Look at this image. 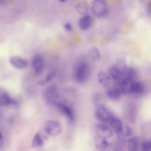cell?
<instances>
[{
    "mask_svg": "<svg viewBox=\"0 0 151 151\" xmlns=\"http://www.w3.org/2000/svg\"><path fill=\"white\" fill-rule=\"evenodd\" d=\"M133 80L123 79L118 83L122 93L128 94L131 93Z\"/></svg>",
    "mask_w": 151,
    "mask_h": 151,
    "instance_id": "cell-16",
    "label": "cell"
},
{
    "mask_svg": "<svg viewBox=\"0 0 151 151\" xmlns=\"http://www.w3.org/2000/svg\"><path fill=\"white\" fill-rule=\"evenodd\" d=\"M57 89L54 85L48 86L45 90L43 96L45 100L48 102L55 104V100L57 96Z\"/></svg>",
    "mask_w": 151,
    "mask_h": 151,
    "instance_id": "cell-6",
    "label": "cell"
},
{
    "mask_svg": "<svg viewBox=\"0 0 151 151\" xmlns=\"http://www.w3.org/2000/svg\"><path fill=\"white\" fill-rule=\"evenodd\" d=\"M110 128L116 134H120L123 129L121 121L119 119L114 117L108 123Z\"/></svg>",
    "mask_w": 151,
    "mask_h": 151,
    "instance_id": "cell-11",
    "label": "cell"
},
{
    "mask_svg": "<svg viewBox=\"0 0 151 151\" xmlns=\"http://www.w3.org/2000/svg\"><path fill=\"white\" fill-rule=\"evenodd\" d=\"M31 65L37 75H40L42 73L44 67V61L41 55L37 54L35 55L32 59Z\"/></svg>",
    "mask_w": 151,
    "mask_h": 151,
    "instance_id": "cell-7",
    "label": "cell"
},
{
    "mask_svg": "<svg viewBox=\"0 0 151 151\" xmlns=\"http://www.w3.org/2000/svg\"><path fill=\"white\" fill-rule=\"evenodd\" d=\"M94 131L97 136L106 139L111 137L112 131L109 127L100 124H96L94 127Z\"/></svg>",
    "mask_w": 151,
    "mask_h": 151,
    "instance_id": "cell-5",
    "label": "cell"
},
{
    "mask_svg": "<svg viewBox=\"0 0 151 151\" xmlns=\"http://www.w3.org/2000/svg\"><path fill=\"white\" fill-rule=\"evenodd\" d=\"M2 138V135L1 133L0 132V140Z\"/></svg>",
    "mask_w": 151,
    "mask_h": 151,
    "instance_id": "cell-29",
    "label": "cell"
},
{
    "mask_svg": "<svg viewBox=\"0 0 151 151\" xmlns=\"http://www.w3.org/2000/svg\"><path fill=\"white\" fill-rule=\"evenodd\" d=\"M88 55L90 58L94 61H98L101 57L99 50L96 47H92L90 49L88 52Z\"/></svg>",
    "mask_w": 151,
    "mask_h": 151,
    "instance_id": "cell-22",
    "label": "cell"
},
{
    "mask_svg": "<svg viewBox=\"0 0 151 151\" xmlns=\"http://www.w3.org/2000/svg\"><path fill=\"white\" fill-rule=\"evenodd\" d=\"M98 81L103 86L107 87L110 85L111 78L108 74L103 71H101L97 75Z\"/></svg>",
    "mask_w": 151,
    "mask_h": 151,
    "instance_id": "cell-17",
    "label": "cell"
},
{
    "mask_svg": "<svg viewBox=\"0 0 151 151\" xmlns=\"http://www.w3.org/2000/svg\"><path fill=\"white\" fill-rule=\"evenodd\" d=\"M14 104H15V102L12 99L7 92L0 87V105L6 106Z\"/></svg>",
    "mask_w": 151,
    "mask_h": 151,
    "instance_id": "cell-9",
    "label": "cell"
},
{
    "mask_svg": "<svg viewBox=\"0 0 151 151\" xmlns=\"http://www.w3.org/2000/svg\"><path fill=\"white\" fill-rule=\"evenodd\" d=\"M93 23L92 18L89 15H84L81 17L79 21V26L83 30H86L91 28Z\"/></svg>",
    "mask_w": 151,
    "mask_h": 151,
    "instance_id": "cell-15",
    "label": "cell"
},
{
    "mask_svg": "<svg viewBox=\"0 0 151 151\" xmlns=\"http://www.w3.org/2000/svg\"><path fill=\"white\" fill-rule=\"evenodd\" d=\"M94 142L96 147L98 149L104 151L108 147V143L106 139L97 136L94 138Z\"/></svg>",
    "mask_w": 151,
    "mask_h": 151,
    "instance_id": "cell-18",
    "label": "cell"
},
{
    "mask_svg": "<svg viewBox=\"0 0 151 151\" xmlns=\"http://www.w3.org/2000/svg\"><path fill=\"white\" fill-rule=\"evenodd\" d=\"M142 151H151V141L150 140L144 142L141 147Z\"/></svg>",
    "mask_w": 151,
    "mask_h": 151,
    "instance_id": "cell-25",
    "label": "cell"
},
{
    "mask_svg": "<svg viewBox=\"0 0 151 151\" xmlns=\"http://www.w3.org/2000/svg\"><path fill=\"white\" fill-rule=\"evenodd\" d=\"M95 114L98 119L104 122L109 123L114 117L111 111L104 106L98 107Z\"/></svg>",
    "mask_w": 151,
    "mask_h": 151,
    "instance_id": "cell-3",
    "label": "cell"
},
{
    "mask_svg": "<svg viewBox=\"0 0 151 151\" xmlns=\"http://www.w3.org/2000/svg\"><path fill=\"white\" fill-rule=\"evenodd\" d=\"M138 141L136 137H131L129 139L127 143V149L129 151H137Z\"/></svg>",
    "mask_w": 151,
    "mask_h": 151,
    "instance_id": "cell-23",
    "label": "cell"
},
{
    "mask_svg": "<svg viewBox=\"0 0 151 151\" xmlns=\"http://www.w3.org/2000/svg\"><path fill=\"white\" fill-rule=\"evenodd\" d=\"M52 76L50 74L47 75L46 76L39 82V84L41 86L45 85L49 82L52 79Z\"/></svg>",
    "mask_w": 151,
    "mask_h": 151,
    "instance_id": "cell-26",
    "label": "cell"
},
{
    "mask_svg": "<svg viewBox=\"0 0 151 151\" xmlns=\"http://www.w3.org/2000/svg\"><path fill=\"white\" fill-rule=\"evenodd\" d=\"M91 9L93 14L98 17H103L108 14L109 9L106 2L102 0H96L92 3Z\"/></svg>",
    "mask_w": 151,
    "mask_h": 151,
    "instance_id": "cell-2",
    "label": "cell"
},
{
    "mask_svg": "<svg viewBox=\"0 0 151 151\" xmlns=\"http://www.w3.org/2000/svg\"><path fill=\"white\" fill-rule=\"evenodd\" d=\"M43 143V140L40 134L39 133H37L32 141V147L35 148L39 147L42 146Z\"/></svg>",
    "mask_w": 151,
    "mask_h": 151,
    "instance_id": "cell-24",
    "label": "cell"
},
{
    "mask_svg": "<svg viewBox=\"0 0 151 151\" xmlns=\"http://www.w3.org/2000/svg\"><path fill=\"white\" fill-rule=\"evenodd\" d=\"M45 129L48 134L52 136H55L61 132V128L60 124L58 122L50 120L46 123Z\"/></svg>",
    "mask_w": 151,
    "mask_h": 151,
    "instance_id": "cell-4",
    "label": "cell"
},
{
    "mask_svg": "<svg viewBox=\"0 0 151 151\" xmlns=\"http://www.w3.org/2000/svg\"><path fill=\"white\" fill-rule=\"evenodd\" d=\"M9 61L13 66L19 69L26 68L28 65V62L26 60L18 56H14L11 57Z\"/></svg>",
    "mask_w": 151,
    "mask_h": 151,
    "instance_id": "cell-10",
    "label": "cell"
},
{
    "mask_svg": "<svg viewBox=\"0 0 151 151\" xmlns=\"http://www.w3.org/2000/svg\"><path fill=\"white\" fill-rule=\"evenodd\" d=\"M61 111L68 118L70 122H73L74 119V116L73 110L69 106L60 103L56 102L55 104Z\"/></svg>",
    "mask_w": 151,
    "mask_h": 151,
    "instance_id": "cell-12",
    "label": "cell"
},
{
    "mask_svg": "<svg viewBox=\"0 0 151 151\" xmlns=\"http://www.w3.org/2000/svg\"><path fill=\"white\" fill-rule=\"evenodd\" d=\"M144 91V87L141 83L139 81H133L132 85L131 93L141 94Z\"/></svg>",
    "mask_w": 151,
    "mask_h": 151,
    "instance_id": "cell-21",
    "label": "cell"
},
{
    "mask_svg": "<svg viewBox=\"0 0 151 151\" xmlns=\"http://www.w3.org/2000/svg\"><path fill=\"white\" fill-rule=\"evenodd\" d=\"M136 74V71L134 68L125 65L122 69L121 81L123 79L133 80Z\"/></svg>",
    "mask_w": 151,
    "mask_h": 151,
    "instance_id": "cell-14",
    "label": "cell"
},
{
    "mask_svg": "<svg viewBox=\"0 0 151 151\" xmlns=\"http://www.w3.org/2000/svg\"><path fill=\"white\" fill-rule=\"evenodd\" d=\"M122 92L119 86H114L109 88L107 90V94L111 99L117 101L121 98Z\"/></svg>",
    "mask_w": 151,
    "mask_h": 151,
    "instance_id": "cell-13",
    "label": "cell"
},
{
    "mask_svg": "<svg viewBox=\"0 0 151 151\" xmlns=\"http://www.w3.org/2000/svg\"><path fill=\"white\" fill-rule=\"evenodd\" d=\"M122 67L117 64L111 66L108 70V74L110 78L118 84L122 79Z\"/></svg>",
    "mask_w": 151,
    "mask_h": 151,
    "instance_id": "cell-8",
    "label": "cell"
},
{
    "mask_svg": "<svg viewBox=\"0 0 151 151\" xmlns=\"http://www.w3.org/2000/svg\"><path fill=\"white\" fill-rule=\"evenodd\" d=\"M125 134L126 137H129L131 135L132 130L131 127L128 126H126L125 127Z\"/></svg>",
    "mask_w": 151,
    "mask_h": 151,
    "instance_id": "cell-27",
    "label": "cell"
},
{
    "mask_svg": "<svg viewBox=\"0 0 151 151\" xmlns=\"http://www.w3.org/2000/svg\"><path fill=\"white\" fill-rule=\"evenodd\" d=\"M90 72L88 64L85 62L81 63L76 68L74 74L75 78L79 83H84L88 78Z\"/></svg>",
    "mask_w": 151,
    "mask_h": 151,
    "instance_id": "cell-1",
    "label": "cell"
},
{
    "mask_svg": "<svg viewBox=\"0 0 151 151\" xmlns=\"http://www.w3.org/2000/svg\"><path fill=\"white\" fill-rule=\"evenodd\" d=\"M64 29L67 31L70 32L72 29V26L71 24L69 23H65L63 25Z\"/></svg>",
    "mask_w": 151,
    "mask_h": 151,
    "instance_id": "cell-28",
    "label": "cell"
},
{
    "mask_svg": "<svg viewBox=\"0 0 151 151\" xmlns=\"http://www.w3.org/2000/svg\"><path fill=\"white\" fill-rule=\"evenodd\" d=\"M76 9L79 14L86 15L89 11V6L88 3L85 1H81L76 5Z\"/></svg>",
    "mask_w": 151,
    "mask_h": 151,
    "instance_id": "cell-19",
    "label": "cell"
},
{
    "mask_svg": "<svg viewBox=\"0 0 151 151\" xmlns=\"http://www.w3.org/2000/svg\"><path fill=\"white\" fill-rule=\"evenodd\" d=\"M105 101L104 96L102 94L100 93L95 94L92 98L93 103L98 107L104 106Z\"/></svg>",
    "mask_w": 151,
    "mask_h": 151,
    "instance_id": "cell-20",
    "label": "cell"
}]
</instances>
